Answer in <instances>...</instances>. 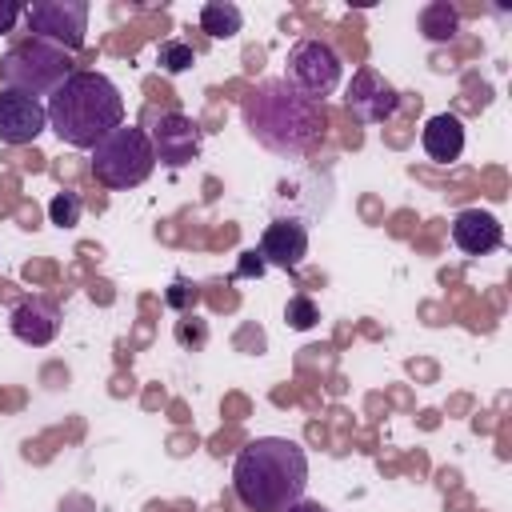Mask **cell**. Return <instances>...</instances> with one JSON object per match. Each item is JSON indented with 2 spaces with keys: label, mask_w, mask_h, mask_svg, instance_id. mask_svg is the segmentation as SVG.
Returning a JSON list of instances; mask_svg holds the SVG:
<instances>
[{
  "label": "cell",
  "mask_w": 512,
  "mask_h": 512,
  "mask_svg": "<svg viewBox=\"0 0 512 512\" xmlns=\"http://www.w3.org/2000/svg\"><path fill=\"white\" fill-rule=\"evenodd\" d=\"M164 300H168V308L184 312V308H192V304H196V288H192L188 280H176V284L164 292Z\"/></svg>",
  "instance_id": "obj_21"
},
{
  "label": "cell",
  "mask_w": 512,
  "mask_h": 512,
  "mask_svg": "<svg viewBox=\"0 0 512 512\" xmlns=\"http://www.w3.org/2000/svg\"><path fill=\"white\" fill-rule=\"evenodd\" d=\"M308 488V452L288 436H256L232 464V492L252 512H284Z\"/></svg>",
  "instance_id": "obj_1"
},
{
  "label": "cell",
  "mask_w": 512,
  "mask_h": 512,
  "mask_svg": "<svg viewBox=\"0 0 512 512\" xmlns=\"http://www.w3.org/2000/svg\"><path fill=\"white\" fill-rule=\"evenodd\" d=\"M200 28L212 36V40H232L240 28H244V12L232 4V0H208L200 8Z\"/></svg>",
  "instance_id": "obj_15"
},
{
  "label": "cell",
  "mask_w": 512,
  "mask_h": 512,
  "mask_svg": "<svg viewBox=\"0 0 512 512\" xmlns=\"http://www.w3.org/2000/svg\"><path fill=\"white\" fill-rule=\"evenodd\" d=\"M24 20H28L36 40H48L64 52L84 48V32H88V4L84 0H32L24 8Z\"/></svg>",
  "instance_id": "obj_6"
},
{
  "label": "cell",
  "mask_w": 512,
  "mask_h": 512,
  "mask_svg": "<svg viewBox=\"0 0 512 512\" xmlns=\"http://www.w3.org/2000/svg\"><path fill=\"white\" fill-rule=\"evenodd\" d=\"M284 512H332V508H324L320 500H308V496H300V500H296V504H288Z\"/></svg>",
  "instance_id": "obj_23"
},
{
  "label": "cell",
  "mask_w": 512,
  "mask_h": 512,
  "mask_svg": "<svg viewBox=\"0 0 512 512\" xmlns=\"http://www.w3.org/2000/svg\"><path fill=\"white\" fill-rule=\"evenodd\" d=\"M192 60H196V52H192V44H184V40H164V44L156 48V64H160L168 76H180L184 68H192Z\"/></svg>",
  "instance_id": "obj_18"
},
{
  "label": "cell",
  "mask_w": 512,
  "mask_h": 512,
  "mask_svg": "<svg viewBox=\"0 0 512 512\" xmlns=\"http://www.w3.org/2000/svg\"><path fill=\"white\" fill-rule=\"evenodd\" d=\"M308 256V228L292 216H280L264 228L260 236V260L272 264V268H284V272H296L300 260Z\"/></svg>",
  "instance_id": "obj_12"
},
{
  "label": "cell",
  "mask_w": 512,
  "mask_h": 512,
  "mask_svg": "<svg viewBox=\"0 0 512 512\" xmlns=\"http://www.w3.org/2000/svg\"><path fill=\"white\" fill-rule=\"evenodd\" d=\"M24 16V4H16V0H0V36L4 32H12V24Z\"/></svg>",
  "instance_id": "obj_22"
},
{
  "label": "cell",
  "mask_w": 512,
  "mask_h": 512,
  "mask_svg": "<svg viewBox=\"0 0 512 512\" xmlns=\"http://www.w3.org/2000/svg\"><path fill=\"white\" fill-rule=\"evenodd\" d=\"M48 128V108L16 88L0 92V140L4 144H32Z\"/></svg>",
  "instance_id": "obj_10"
},
{
  "label": "cell",
  "mask_w": 512,
  "mask_h": 512,
  "mask_svg": "<svg viewBox=\"0 0 512 512\" xmlns=\"http://www.w3.org/2000/svg\"><path fill=\"white\" fill-rule=\"evenodd\" d=\"M244 124L276 156H304L324 128V104L296 92L288 80H264L252 96H244Z\"/></svg>",
  "instance_id": "obj_2"
},
{
  "label": "cell",
  "mask_w": 512,
  "mask_h": 512,
  "mask_svg": "<svg viewBox=\"0 0 512 512\" xmlns=\"http://www.w3.org/2000/svg\"><path fill=\"white\" fill-rule=\"evenodd\" d=\"M48 128L72 148H96L108 132L124 124L120 88L104 72L76 68L52 96H48Z\"/></svg>",
  "instance_id": "obj_3"
},
{
  "label": "cell",
  "mask_w": 512,
  "mask_h": 512,
  "mask_svg": "<svg viewBox=\"0 0 512 512\" xmlns=\"http://www.w3.org/2000/svg\"><path fill=\"white\" fill-rule=\"evenodd\" d=\"M344 104H348V112H352L360 124H384V120L400 108V92H396L376 68H356Z\"/></svg>",
  "instance_id": "obj_9"
},
{
  "label": "cell",
  "mask_w": 512,
  "mask_h": 512,
  "mask_svg": "<svg viewBox=\"0 0 512 512\" xmlns=\"http://www.w3.org/2000/svg\"><path fill=\"white\" fill-rule=\"evenodd\" d=\"M8 328H12V336H16L20 344L44 348V344H52L56 332H60V308H56V300H48V296H24V300L12 308Z\"/></svg>",
  "instance_id": "obj_11"
},
{
  "label": "cell",
  "mask_w": 512,
  "mask_h": 512,
  "mask_svg": "<svg viewBox=\"0 0 512 512\" xmlns=\"http://www.w3.org/2000/svg\"><path fill=\"white\" fill-rule=\"evenodd\" d=\"M452 244H456L460 252H468V256H484V252H496V248L504 244V228H500V220H496L492 212H484V208H464V212H456V220H452Z\"/></svg>",
  "instance_id": "obj_13"
},
{
  "label": "cell",
  "mask_w": 512,
  "mask_h": 512,
  "mask_svg": "<svg viewBox=\"0 0 512 512\" xmlns=\"http://www.w3.org/2000/svg\"><path fill=\"white\" fill-rule=\"evenodd\" d=\"M420 144H424V152H428L436 164H452V160H460V152H464V124H460V116H452V112H436V116L424 124Z\"/></svg>",
  "instance_id": "obj_14"
},
{
  "label": "cell",
  "mask_w": 512,
  "mask_h": 512,
  "mask_svg": "<svg viewBox=\"0 0 512 512\" xmlns=\"http://www.w3.org/2000/svg\"><path fill=\"white\" fill-rule=\"evenodd\" d=\"M340 76H344V60H340V52L332 44H324V40H300V44H292V52H288V76L284 80L296 92H304L312 100H324L340 84Z\"/></svg>",
  "instance_id": "obj_7"
},
{
  "label": "cell",
  "mask_w": 512,
  "mask_h": 512,
  "mask_svg": "<svg viewBox=\"0 0 512 512\" xmlns=\"http://www.w3.org/2000/svg\"><path fill=\"white\" fill-rule=\"evenodd\" d=\"M420 32L432 44H448L460 32V12L448 0H432V4L420 8Z\"/></svg>",
  "instance_id": "obj_16"
},
{
  "label": "cell",
  "mask_w": 512,
  "mask_h": 512,
  "mask_svg": "<svg viewBox=\"0 0 512 512\" xmlns=\"http://www.w3.org/2000/svg\"><path fill=\"white\" fill-rule=\"evenodd\" d=\"M284 320L296 328V332H308L316 320H320V312H316V304H312V296H304V292H296L288 304H284Z\"/></svg>",
  "instance_id": "obj_19"
},
{
  "label": "cell",
  "mask_w": 512,
  "mask_h": 512,
  "mask_svg": "<svg viewBox=\"0 0 512 512\" xmlns=\"http://www.w3.org/2000/svg\"><path fill=\"white\" fill-rule=\"evenodd\" d=\"M152 140V152L164 168H184L200 156V124L184 112H148V124H140Z\"/></svg>",
  "instance_id": "obj_8"
},
{
  "label": "cell",
  "mask_w": 512,
  "mask_h": 512,
  "mask_svg": "<svg viewBox=\"0 0 512 512\" xmlns=\"http://www.w3.org/2000/svg\"><path fill=\"white\" fill-rule=\"evenodd\" d=\"M176 340H180L184 348H188V344H204V340H208V324L196 320V316H188V320L176 324Z\"/></svg>",
  "instance_id": "obj_20"
},
{
  "label": "cell",
  "mask_w": 512,
  "mask_h": 512,
  "mask_svg": "<svg viewBox=\"0 0 512 512\" xmlns=\"http://www.w3.org/2000/svg\"><path fill=\"white\" fill-rule=\"evenodd\" d=\"M72 72H76V68H72V56H68L64 48L48 44V40H36V36L20 40V44L8 48L4 60H0L4 84L16 88V92H28V96H36V100H40V96H52Z\"/></svg>",
  "instance_id": "obj_5"
},
{
  "label": "cell",
  "mask_w": 512,
  "mask_h": 512,
  "mask_svg": "<svg viewBox=\"0 0 512 512\" xmlns=\"http://www.w3.org/2000/svg\"><path fill=\"white\" fill-rule=\"evenodd\" d=\"M260 268H264V260H260V252H244V264H240V276H260Z\"/></svg>",
  "instance_id": "obj_24"
},
{
  "label": "cell",
  "mask_w": 512,
  "mask_h": 512,
  "mask_svg": "<svg viewBox=\"0 0 512 512\" xmlns=\"http://www.w3.org/2000/svg\"><path fill=\"white\" fill-rule=\"evenodd\" d=\"M152 168H156V152L140 124H120L92 148V176L112 192L140 188L152 176Z\"/></svg>",
  "instance_id": "obj_4"
},
{
  "label": "cell",
  "mask_w": 512,
  "mask_h": 512,
  "mask_svg": "<svg viewBox=\"0 0 512 512\" xmlns=\"http://www.w3.org/2000/svg\"><path fill=\"white\" fill-rule=\"evenodd\" d=\"M80 212H84V200H80V192H72V188L56 192V196L48 200V220H52L56 228H76V224H80Z\"/></svg>",
  "instance_id": "obj_17"
}]
</instances>
